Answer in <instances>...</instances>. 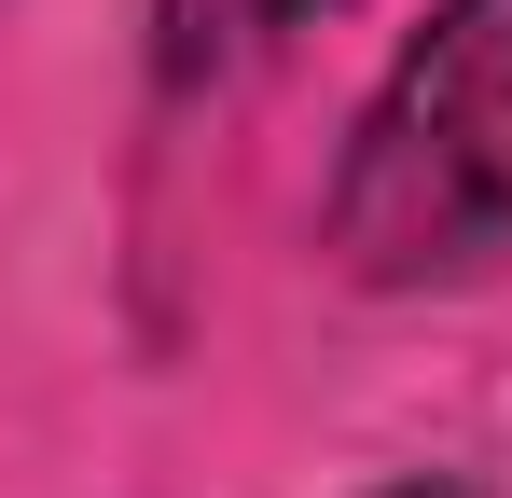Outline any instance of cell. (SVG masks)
<instances>
[{
    "label": "cell",
    "instance_id": "2",
    "mask_svg": "<svg viewBox=\"0 0 512 498\" xmlns=\"http://www.w3.org/2000/svg\"><path fill=\"white\" fill-rule=\"evenodd\" d=\"M319 14L333 0H153V56H167V83H236Z\"/></svg>",
    "mask_w": 512,
    "mask_h": 498
},
{
    "label": "cell",
    "instance_id": "1",
    "mask_svg": "<svg viewBox=\"0 0 512 498\" xmlns=\"http://www.w3.org/2000/svg\"><path fill=\"white\" fill-rule=\"evenodd\" d=\"M346 277H457L512 249V0H443L333 180Z\"/></svg>",
    "mask_w": 512,
    "mask_h": 498
}]
</instances>
